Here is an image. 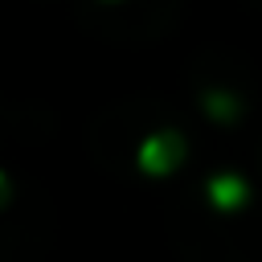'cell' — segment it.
I'll return each instance as SVG.
<instances>
[{"instance_id": "2", "label": "cell", "mask_w": 262, "mask_h": 262, "mask_svg": "<svg viewBox=\"0 0 262 262\" xmlns=\"http://www.w3.org/2000/svg\"><path fill=\"white\" fill-rule=\"evenodd\" d=\"M217 196H221V201H233V196H237V184H217Z\"/></svg>"}, {"instance_id": "1", "label": "cell", "mask_w": 262, "mask_h": 262, "mask_svg": "<svg viewBox=\"0 0 262 262\" xmlns=\"http://www.w3.org/2000/svg\"><path fill=\"white\" fill-rule=\"evenodd\" d=\"M176 156H180V139L176 135H156L147 147H143V168L147 172H168L172 164H176Z\"/></svg>"}]
</instances>
